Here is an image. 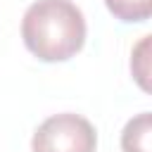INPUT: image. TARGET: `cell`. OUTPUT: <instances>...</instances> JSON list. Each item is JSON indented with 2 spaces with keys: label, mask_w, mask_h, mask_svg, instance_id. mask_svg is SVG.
<instances>
[{
  "label": "cell",
  "mask_w": 152,
  "mask_h": 152,
  "mask_svg": "<svg viewBox=\"0 0 152 152\" xmlns=\"http://www.w3.org/2000/svg\"><path fill=\"white\" fill-rule=\"evenodd\" d=\"M124 152H150V112L131 119L121 133Z\"/></svg>",
  "instance_id": "3957f363"
},
{
  "label": "cell",
  "mask_w": 152,
  "mask_h": 152,
  "mask_svg": "<svg viewBox=\"0 0 152 152\" xmlns=\"http://www.w3.org/2000/svg\"><path fill=\"white\" fill-rule=\"evenodd\" d=\"M109 12L121 21H145L152 14V0H104Z\"/></svg>",
  "instance_id": "277c9868"
},
{
  "label": "cell",
  "mask_w": 152,
  "mask_h": 152,
  "mask_svg": "<svg viewBox=\"0 0 152 152\" xmlns=\"http://www.w3.org/2000/svg\"><path fill=\"white\" fill-rule=\"evenodd\" d=\"M97 133L93 124L71 112L48 116L33 133V152H95Z\"/></svg>",
  "instance_id": "7a4b0ae2"
},
{
  "label": "cell",
  "mask_w": 152,
  "mask_h": 152,
  "mask_svg": "<svg viewBox=\"0 0 152 152\" xmlns=\"http://www.w3.org/2000/svg\"><path fill=\"white\" fill-rule=\"evenodd\" d=\"M21 38L38 59L64 62L83 48V12L71 0H36L24 12Z\"/></svg>",
  "instance_id": "6da1fadb"
}]
</instances>
